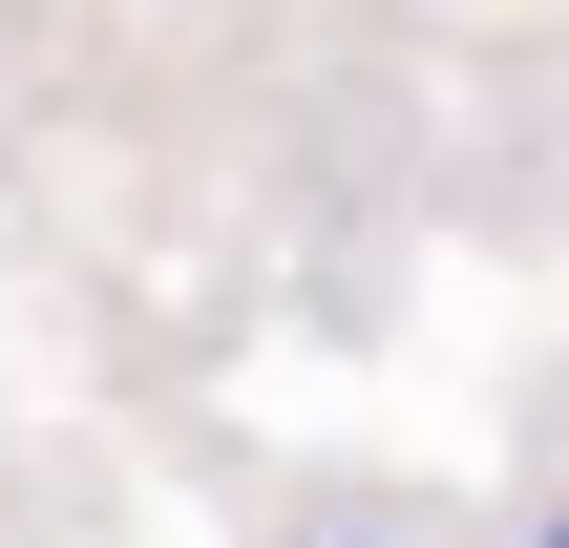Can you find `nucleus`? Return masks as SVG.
Wrapping results in <instances>:
<instances>
[{
  "label": "nucleus",
  "instance_id": "obj_1",
  "mask_svg": "<svg viewBox=\"0 0 569 548\" xmlns=\"http://www.w3.org/2000/svg\"><path fill=\"white\" fill-rule=\"evenodd\" d=\"M338 548H401V528H338Z\"/></svg>",
  "mask_w": 569,
  "mask_h": 548
},
{
  "label": "nucleus",
  "instance_id": "obj_2",
  "mask_svg": "<svg viewBox=\"0 0 569 548\" xmlns=\"http://www.w3.org/2000/svg\"><path fill=\"white\" fill-rule=\"evenodd\" d=\"M528 548H569V507H549V528H528Z\"/></svg>",
  "mask_w": 569,
  "mask_h": 548
}]
</instances>
